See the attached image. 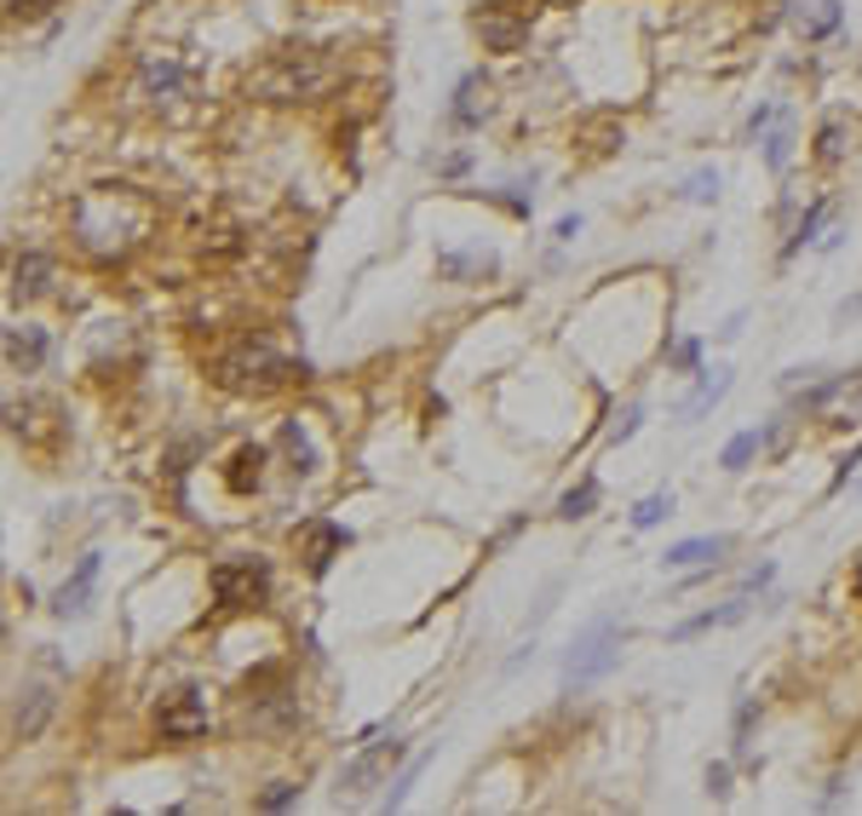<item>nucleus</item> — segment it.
I'll use <instances>...</instances> for the list:
<instances>
[{"label": "nucleus", "mask_w": 862, "mask_h": 816, "mask_svg": "<svg viewBox=\"0 0 862 816\" xmlns=\"http://www.w3.org/2000/svg\"><path fill=\"white\" fill-rule=\"evenodd\" d=\"M748 736H753V701L736 707V759H748Z\"/></svg>", "instance_id": "nucleus-31"}, {"label": "nucleus", "mask_w": 862, "mask_h": 816, "mask_svg": "<svg viewBox=\"0 0 862 816\" xmlns=\"http://www.w3.org/2000/svg\"><path fill=\"white\" fill-rule=\"evenodd\" d=\"M828 213H834V208H828V201H811V208H805V219H800V230H793V242H788V253H793V248H805L811 236L822 230V219H828Z\"/></svg>", "instance_id": "nucleus-27"}, {"label": "nucleus", "mask_w": 862, "mask_h": 816, "mask_svg": "<svg viewBox=\"0 0 862 816\" xmlns=\"http://www.w3.org/2000/svg\"><path fill=\"white\" fill-rule=\"evenodd\" d=\"M403 754H409V747L397 742V736H391V742H369V747H362V754H357V759L340 770V788H345V794L374 788V782H380L391 765H403Z\"/></svg>", "instance_id": "nucleus-7"}, {"label": "nucleus", "mask_w": 862, "mask_h": 816, "mask_svg": "<svg viewBox=\"0 0 862 816\" xmlns=\"http://www.w3.org/2000/svg\"><path fill=\"white\" fill-rule=\"evenodd\" d=\"M724 391H731V374H719V368H713V374H708V380H702V386H695V397H690V402L679 408V415H684V420H695V415H708V408H713V402H719Z\"/></svg>", "instance_id": "nucleus-21"}, {"label": "nucleus", "mask_w": 862, "mask_h": 816, "mask_svg": "<svg viewBox=\"0 0 862 816\" xmlns=\"http://www.w3.org/2000/svg\"><path fill=\"white\" fill-rule=\"evenodd\" d=\"M478 36L489 52H523L529 47V23L523 18H507V12H483L478 18Z\"/></svg>", "instance_id": "nucleus-12"}, {"label": "nucleus", "mask_w": 862, "mask_h": 816, "mask_svg": "<svg viewBox=\"0 0 862 816\" xmlns=\"http://www.w3.org/2000/svg\"><path fill=\"white\" fill-rule=\"evenodd\" d=\"M800 29L811 41L834 36V29H840V0H811V12H800Z\"/></svg>", "instance_id": "nucleus-22"}, {"label": "nucleus", "mask_w": 862, "mask_h": 816, "mask_svg": "<svg viewBox=\"0 0 862 816\" xmlns=\"http://www.w3.org/2000/svg\"><path fill=\"white\" fill-rule=\"evenodd\" d=\"M58 0H7V12L12 18H41V12H52Z\"/></svg>", "instance_id": "nucleus-32"}, {"label": "nucleus", "mask_w": 862, "mask_h": 816, "mask_svg": "<svg viewBox=\"0 0 862 816\" xmlns=\"http://www.w3.org/2000/svg\"><path fill=\"white\" fill-rule=\"evenodd\" d=\"M759 449H765V431H742V437H731V444H724V455H719V466L724 471H742Z\"/></svg>", "instance_id": "nucleus-23"}, {"label": "nucleus", "mask_w": 862, "mask_h": 816, "mask_svg": "<svg viewBox=\"0 0 862 816\" xmlns=\"http://www.w3.org/2000/svg\"><path fill=\"white\" fill-rule=\"evenodd\" d=\"M494 265H501V259H494L489 248H467V253H443L438 259V270H443V277H494Z\"/></svg>", "instance_id": "nucleus-17"}, {"label": "nucleus", "mask_w": 862, "mask_h": 816, "mask_svg": "<svg viewBox=\"0 0 862 816\" xmlns=\"http://www.w3.org/2000/svg\"><path fill=\"white\" fill-rule=\"evenodd\" d=\"M621 661V627L615 621H592L575 644H570V656H563V690H587V685H599V678Z\"/></svg>", "instance_id": "nucleus-4"}, {"label": "nucleus", "mask_w": 862, "mask_h": 816, "mask_svg": "<svg viewBox=\"0 0 862 816\" xmlns=\"http://www.w3.org/2000/svg\"><path fill=\"white\" fill-rule=\"evenodd\" d=\"M449 121H454V127H483V121H489V81H483V76H467V81L454 87Z\"/></svg>", "instance_id": "nucleus-15"}, {"label": "nucleus", "mask_w": 862, "mask_h": 816, "mask_svg": "<svg viewBox=\"0 0 862 816\" xmlns=\"http://www.w3.org/2000/svg\"><path fill=\"white\" fill-rule=\"evenodd\" d=\"M684 196H690V201H713V196H719V173H708V167H702V173H690V179H684Z\"/></svg>", "instance_id": "nucleus-28"}, {"label": "nucleus", "mask_w": 862, "mask_h": 816, "mask_svg": "<svg viewBox=\"0 0 862 816\" xmlns=\"http://www.w3.org/2000/svg\"><path fill=\"white\" fill-rule=\"evenodd\" d=\"M702 362V346H695V339H684V346L673 351V368H695Z\"/></svg>", "instance_id": "nucleus-34"}, {"label": "nucleus", "mask_w": 862, "mask_h": 816, "mask_svg": "<svg viewBox=\"0 0 862 816\" xmlns=\"http://www.w3.org/2000/svg\"><path fill=\"white\" fill-rule=\"evenodd\" d=\"M52 707H58L52 685H23L18 701H12V736H41L47 719H52Z\"/></svg>", "instance_id": "nucleus-10"}, {"label": "nucleus", "mask_w": 862, "mask_h": 816, "mask_svg": "<svg viewBox=\"0 0 862 816\" xmlns=\"http://www.w3.org/2000/svg\"><path fill=\"white\" fill-rule=\"evenodd\" d=\"M724 553H731V540H724V535H695V540H679V547H668V569H708V564H719Z\"/></svg>", "instance_id": "nucleus-16"}, {"label": "nucleus", "mask_w": 862, "mask_h": 816, "mask_svg": "<svg viewBox=\"0 0 862 816\" xmlns=\"http://www.w3.org/2000/svg\"><path fill=\"white\" fill-rule=\"evenodd\" d=\"M776 121H782V110H776V105H759V110L748 116V132H753V139H765V132H771Z\"/></svg>", "instance_id": "nucleus-30"}, {"label": "nucleus", "mask_w": 862, "mask_h": 816, "mask_svg": "<svg viewBox=\"0 0 862 816\" xmlns=\"http://www.w3.org/2000/svg\"><path fill=\"white\" fill-rule=\"evenodd\" d=\"M661 518H673V495H650L633 506V529H655Z\"/></svg>", "instance_id": "nucleus-25"}, {"label": "nucleus", "mask_w": 862, "mask_h": 816, "mask_svg": "<svg viewBox=\"0 0 862 816\" xmlns=\"http://www.w3.org/2000/svg\"><path fill=\"white\" fill-rule=\"evenodd\" d=\"M139 92L150 105H179V98H196V70L173 52H150L139 63Z\"/></svg>", "instance_id": "nucleus-6"}, {"label": "nucleus", "mask_w": 862, "mask_h": 816, "mask_svg": "<svg viewBox=\"0 0 862 816\" xmlns=\"http://www.w3.org/2000/svg\"><path fill=\"white\" fill-rule=\"evenodd\" d=\"M47 351H52L47 346V328H29V322L23 328H7V368L12 374H36L47 362Z\"/></svg>", "instance_id": "nucleus-11"}, {"label": "nucleus", "mask_w": 862, "mask_h": 816, "mask_svg": "<svg viewBox=\"0 0 862 816\" xmlns=\"http://www.w3.org/2000/svg\"><path fill=\"white\" fill-rule=\"evenodd\" d=\"M788 150H793V127H788V121H776V127L765 132V161L776 167V173L788 167Z\"/></svg>", "instance_id": "nucleus-26"}, {"label": "nucleus", "mask_w": 862, "mask_h": 816, "mask_svg": "<svg viewBox=\"0 0 862 816\" xmlns=\"http://www.w3.org/2000/svg\"><path fill=\"white\" fill-rule=\"evenodd\" d=\"M144 219H150V208L139 196L121 190V185H104V190L76 201V242L92 259H121L144 236Z\"/></svg>", "instance_id": "nucleus-1"}, {"label": "nucleus", "mask_w": 862, "mask_h": 816, "mask_svg": "<svg viewBox=\"0 0 862 816\" xmlns=\"http://www.w3.org/2000/svg\"><path fill=\"white\" fill-rule=\"evenodd\" d=\"M277 444H282V455L293 460V471H317V444H311V431H305L300 420H288Z\"/></svg>", "instance_id": "nucleus-18"}, {"label": "nucleus", "mask_w": 862, "mask_h": 816, "mask_svg": "<svg viewBox=\"0 0 862 816\" xmlns=\"http://www.w3.org/2000/svg\"><path fill=\"white\" fill-rule=\"evenodd\" d=\"M41 293H52V259L47 253H23L12 265V299L29 305V299H41Z\"/></svg>", "instance_id": "nucleus-13"}, {"label": "nucleus", "mask_w": 862, "mask_h": 816, "mask_svg": "<svg viewBox=\"0 0 862 816\" xmlns=\"http://www.w3.org/2000/svg\"><path fill=\"white\" fill-rule=\"evenodd\" d=\"M639 420H644V408H627V415L610 426V437H615V444H627V437H633L639 431Z\"/></svg>", "instance_id": "nucleus-33"}, {"label": "nucleus", "mask_w": 862, "mask_h": 816, "mask_svg": "<svg viewBox=\"0 0 862 816\" xmlns=\"http://www.w3.org/2000/svg\"><path fill=\"white\" fill-rule=\"evenodd\" d=\"M328 81H334V70L317 52H277L248 76V92L264 105H293V98H317Z\"/></svg>", "instance_id": "nucleus-2"}, {"label": "nucleus", "mask_w": 862, "mask_h": 816, "mask_svg": "<svg viewBox=\"0 0 862 816\" xmlns=\"http://www.w3.org/2000/svg\"><path fill=\"white\" fill-rule=\"evenodd\" d=\"M213 598L224 609H248V604H264V593H271V564L264 558H224L213 564Z\"/></svg>", "instance_id": "nucleus-5"}, {"label": "nucleus", "mask_w": 862, "mask_h": 816, "mask_svg": "<svg viewBox=\"0 0 862 816\" xmlns=\"http://www.w3.org/2000/svg\"><path fill=\"white\" fill-rule=\"evenodd\" d=\"M293 799H300V788H293V782H271V794H259V810H288Z\"/></svg>", "instance_id": "nucleus-29"}, {"label": "nucleus", "mask_w": 862, "mask_h": 816, "mask_svg": "<svg viewBox=\"0 0 862 816\" xmlns=\"http://www.w3.org/2000/svg\"><path fill=\"white\" fill-rule=\"evenodd\" d=\"M708 788H713L719 799L731 794V765H713V770H708Z\"/></svg>", "instance_id": "nucleus-35"}, {"label": "nucleus", "mask_w": 862, "mask_h": 816, "mask_svg": "<svg viewBox=\"0 0 862 816\" xmlns=\"http://www.w3.org/2000/svg\"><path fill=\"white\" fill-rule=\"evenodd\" d=\"M259 466H264V449H259V444L237 449V460H230V471H224V484H230V489H237V495L259 489Z\"/></svg>", "instance_id": "nucleus-19"}, {"label": "nucleus", "mask_w": 862, "mask_h": 816, "mask_svg": "<svg viewBox=\"0 0 862 816\" xmlns=\"http://www.w3.org/2000/svg\"><path fill=\"white\" fill-rule=\"evenodd\" d=\"M345 547H351V535H345L340 524H328V518H311V524L300 529V553H305L311 575H322V569L334 564V558H340Z\"/></svg>", "instance_id": "nucleus-9"}, {"label": "nucleus", "mask_w": 862, "mask_h": 816, "mask_svg": "<svg viewBox=\"0 0 862 816\" xmlns=\"http://www.w3.org/2000/svg\"><path fill=\"white\" fill-rule=\"evenodd\" d=\"M592 506H599V484L587 478L581 489H570V495L558 500V518H570V524H575V518H587V513H592Z\"/></svg>", "instance_id": "nucleus-24"}, {"label": "nucleus", "mask_w": 862, "mask_h": 816, "mask_svg": "<svg viewBox=\"0 0 862 816\" xmlns=\"http://www.w3.org/2000/svg\"><path fill=\"white\" fill-rule=\"evenodd\" d=\"M552 7H570V0H552Z\"/></svg>", "instance_id": "nucleus-36"}, {"label": "nucleus", "mask_w": 862, "mask_h": 816, "mask_svg": "<svg viewBox=\"0 0 862 816\" xmlns=\"http://www.w3.org/2000/svg\"><path fill=\"white\" fill-rule=\"evenodd\" d=\"M845 150H851V127L840 121V116H828L822 121V132H816V156L834 167V161H845Z\"/></svg>", "instance_id": "nucleus-20"}, {"label": "nucleus", "mask_w": 862, "mask_h": 816, "mask_svg": "<svg viewBox=\"0 0 862 816\" xmlns=\"http://www.w3.org/2000/svg\"><path fill=\"white\" fill-rule=\"evenodd\" d=\"M92 581H98V553H81V564H76V575L58 587V598H52V609L58 616H81L87 609V598H92Z\"/></svg>", "instance_id": "nucleus-14"}, {"label": "nucleus", "mask_w": 862, "mask_h": 816, "mask_svg": "<svg viewBox=\"0 0 862 816\" xmlns=\"http://www.w3.org/2000/svg\"><path fill=\"white\" fill-rule=\"evenodd\" d=\"M156 725H161V736H168V742H190V736L208 730V701L196 696V690H179V696L161 701Z\"/></svg>", "instance_id": "nucleus-8"}, {"label": "nucleus", "mask_w": 862, "mask_h": 816, "mask_svg": "<svg viewBox=\"0 0 862 816\" xmlns=\"http://www.w3.org/2000/svg\"><path fill=\"white\" fill-rule=\"evenodd\" d=\"M219 380L230 391H271V386H288V380H305V362L282 357L271 339H242L219 357Z\"/></svg>", "instance_id": "nucleus-3"}]
</instances>
